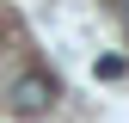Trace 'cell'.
<instances>
[{
	"label": "cell",
	"mask_w": 129,
	"mask_h": 123,
	"mask_svg": "<svg viewBox=\"0 0 129 123\" xmlns=\"http://www.w3.org/2000/svg\"><path fill=\"white\" fill-rule=\"evenodd\" d=\"M99 80H123V55H99Z\"/></svg>",
	"instance_id": "7a4b0ae2"
},
{
	"label": "cell",
	"mask_w": 129,
	"mask_h": 123,
	"mask_svg": "<svg viewBox=\"0 0 129 123\" xmlns=\"http://www.w3.org/2000/svg\"><path fill=\"white\" fill-rule=\"evenodd\" d=\"M123 31H129V6H123Z\"/></svg>",
	"instance_id": "3957f363"
},
{
	"label": "cell",
	"mask_w": 129,
	"mask_h": 123,
	"mask_svg": "<svg viewBox=\"0 0 129 123\" xmlns=\"http://www.w3.org/2000/svg\"><path fill=\"white\" fill-rule=\"evenodd\" d=\"M49 105H55V80H49V74L31 68V74L12 80V111H19V117H43Z\"/></svg>",
	"instance_id": "6da1fadb"
}]
</instances>
